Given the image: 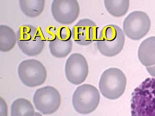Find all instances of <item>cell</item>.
<instances>
[{
	"label": "cell",
	"mask_w": 155,
	"mask_h": 116,
	"mask_svg": "<svg viewBox=\"0 0 155 116\" xmlns=\"http://www.w3.org/2000/svg\"><path fill=\"white\" fill-rule=\"evenodd\" d=\"M72 40H64L57 34L50 40L49 49L50 53L54 57L63 58L70 54L73 49Z\"/></svg>",
	"instance_id": "4fadbf2b"
},
{
	"label": "cell",
	"mask_w": 155,
	"mask_h": 116,
	"mask_svg": "<svg viewBox=\"0 0 155 116\" xmlns=\"http://www.w3.org/2000/svg\"><path fill=\"white\" fill-rule=\"evenodd\" d=\"M132 116H155V78H147L135 89L131 100Z\"/></svg>",
	"instance_id": "6da1fadb"
},
{
	"label": "cell",
	"mask_w": 155,
	"mask_h": 116,
	"mask_svg": "<svg viewBox=\"0 0 155 116\" xmlns=\"http://www.w3.org/2000/svg\"><path fill=\"white\" fill-rule=\"evenodd\" d=\"M146 69L150 75L155 77V65L151 66L146 67Z\"/></svg>",
	"instance_id": "d6986e66"
},
{
	"label": "cell",
	"mask_w": 155,
	"mask_h": 116,
	"mask_svg": "<svg viewBox=\"0 0 155 116\" xmlns=\"http://www.w3.org/2000/svg\"><path fill=\"white\" fill-rule=\"evenodd\" d=\"M139 61L146 67L155 65V36H151L142 42L138 50Z\"/></svg>",
	"instance_id": "7c38bea8"
},
{
	"label": "cell",
	"mask_w": 155,
	"mask_h": 116,
	"mask_svg": "<svg viewBox=\"0 0 155 116\" xmlns=\"http://www.w3.org/2000/svg\"><path fill=\"white\" fill-rule=\"evenodd\" d=\"M151 21L145 12L141 11H133L123 22L124 32L128 38L138 40L144 37L150 30Z\"/></svg>",
	"instance_id": "52a82bcc"
},
{
	"label": "cell",
	"mask_w": 155,
	"mask_h": 116,
	"mask_svg": "<svg viewBox=\"0 0 155 116\" xmlns=\"http://www.w3.org/2000/svg\"><path fill=\"white\" fill-rule=\"evenodd\" d=\"M61 102L59 92L53 86H44L38 89L33 97L35 108L44 114L55 113L59 108Z\"/></svg>",
	"instance_id": "ba28073f"
},
{
	"label": "cell",
	"mask_w": 155,
	"mask_h": 116,
	"mask_svg": "<svg viewBox=\"0 0 155 116\" xmlns=\"http://www.w3.org/2000/svg\"><path fill=\"white\" fill-rule=\"evenodd\" d=\"M17 43L14 30L6 25L0 26V51L7 53L12 50Z\"/></svg>",
	"instance_id": "5bb4252c"
},
{
	"label": "cell",
	"mask_w": 155,
	"mask_h": 116,
	"mask_svg": "<svg viewBox=\"0 0 155 116\" xmlns=\"http://www.w3.org/2000/svg\"><path fill=\"white\" fill-rule=\"evenodd\" d=\"M18 72L21 81L29 87L41 85L47 79L46 68L36 59L25 60L21 62L18 68Z\"/></svg>",
	"instance_id": "8992f818"
},
{
	"label": "cell",
	"mask_w": 155,
	"mask_h": 116,
	"mask_svg": "<svg viewBox=\"0 0 155 116\" xmlns=\"http://www.w3.org/2000/svg\"><path fill=\"white\" fill-rule=\"evenodd\" d=\"M18 45L29 57L37 56L45 47L46 40L40 29L31 25L21 26L17 32Z\"/></svg>",
	"instance_id": "7a4b0ae2"
},
{
	"label": "cell",
	"mask_w": 155,
	"mask_h": 116,
	"mask_svg": "<svg viewBox=\"0 0 155 116\" xmlns=\"http://www.w3.org/2000/svg\"><path fill=\"white\" fill-rule=\"evenodd\" d=\"M98 29L96 23L92 20L82 19L72 28V37L78 44L88 46L98 40Z\"/></svg>",
	"instance_id": "8fae6325"
},
{
	"label": "cell",
	"mask_w": 155,
	"mask_h": 116,
	"mask_svg": "<svg viewBox=\"0 0 155 116\" xmlns=\"http://www.w3.org/2000/svg\"><path fill=\"white\" fill-rule=\"evenodd\" d=\"M45 1L44 0H20L19 5L21 11L26 16L35 18L42 13L45 8Z\"/></svg>",
	"instance_id": "9a60e30c"
},
{
	"label": "cell",
	"mask_w": 155,
	"mask_h": 116,
	"mask_svg": "<svg viewBox=\"0 0 155 116\" xmlns=\"http://www.w3.org/2000/svg\"><path fill=\"white\" fill-rule=\"evenodd\" d=\"M104 4L110 14L116 17H120L127 13L129 8L130 1H104Z\"/></svg>",
	"instance_id": "e0dca14e"
},
{
	"label": "cell",
	"mask_w": 155,
	"mask_h": 116,
	"mask_svg": "<svg viewBox=\"0 0 155 116\" xmlns=\"http://www.w3.org/2000/svg\"><path fill=\"white\" fill-rule=\"evenodd\" d=\"M35 116H42L41 114L39 113L38 112H36L35 114Z\"/></svg>",
	"instance_id": "ffe728a7"
},
{
	"label": "cell",
	"mask_w": 155,
	"mask_h": 116,
	"mask_svg": "<svg viewBox=\"0 0 155 116\" xmlns=\"http://www.w3.org/2000/svg\"><path fill=\"white\" fill-rule=\"evenodd\" d=\"M100 100L98 89L92 85L84 84L75 90L73 96V104L78 113L87 114L96 109Z\"/></svg>",
	"instance_id": "5b68a950"
},
{
	"label": "cell",
	"mask_w": 155,
	"mask_h": 116,
	"mask_svg": "<svg viewBox=\"0 0 155 116\" xmlns=\"http://www.w3.org/2000/svg\"><path fill=\"white\" fill-rule=\"evenodd\" d=\"M56 34L64 40H70L72 37V31L67 27H62L59 29Z\"/></svg>",
	"instance_id": "ac0fdd59"
},
{
	"label": "cell",
	"mask_w": 155,
	"mask_h": 116,
	"mask_svg": "<svg viewBox=\"0 0 155 116\" xmlns=\"http://www.w3.org/2000/svg\"><path fill=\"white\" fill-rule=\"evenodd\" d=\"M126 77L123 72L116 68H110L102 73L99 82L101 93L104 98L115 100L121 97L125 91Z\"/></svg>",
	"instance_id": "277c9868"
},
{
	"label": "cell",
	"mask_w": 155,
	"mask_h": 116,
	"mask_svg": "<svg viewBox=\"0 0 155 116\" xmlns=\"http://www.w3.org/2000/svg\"><path fill=\"white\" fill-rule=\"evenodd\" d=\"M80 11L79 3L75 0H54L51 5L53 18L62 25H70L75 22Z\"/></svg>",
	"instance_id": "9c48e42d"
},
{
	"label": "cell",
	"mask_w": 155,
	"mask_h": 116,
	"mask_svg": "<svg viewBox=\"0 0 155 116\" xmlns=\"http://www.w3.org/2000/svg\"><path fill=\"white\" fill-rule=\"evenodd\" d=\"M125 42L124 32L116 25L105 26L100 32L97 40L98 51L104 56L112 57L123 50Z\"/></svg>",
	"instance_id": "3957f363"
},
{
	"label": "cell",
	"mask_w": 155,
	"mask_h": 116,
	"mask_svg": "<svg viewBox=\"0 0 155 116\" xmlns=\"http://www.w3.org/2000/svg\"><path fill=\"white\" fill-rule=\"evenodd\" d=\"M35 114L34 108L27 99H17L12 105L11 116H35Z\"/></svg>",
	"instance_id": "2e32d148"
},
{
	"label": "cell",
	"mask_w": 155,
	"mask_h": 116,
	"mask_svg": "<svg viewBox=\"0 0 155 116\" xmlns=\"http://www.w3.org/2000/svg\"><path fill=\"white\" fill-rule=\"evenodd\" d=\"M65 72L67 79L72 84H81L89 73L88 65L85 57L80 53L71 54L66 62Z\"/></svg>",
	"instance_id": "30bf717a"
}]
</instances>
